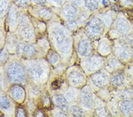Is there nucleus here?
I'll return each mask as SVG.
<instances>
[{
  "label": "nucleus",
  "mask_w": 133,
  "mask_h": 117,
  "mask_svg": "<svg viewBox=\"0 0 133 117\" xmlns=\"http://www.w3.org/2000/svg\"><path fill=\"white\" fill-rule=\"evenodd\" d=\"M108 66L112 71H117L123 66V63L117 57H111L108 60Z\"/></svg>",
  "instance_id": "nucleus-38"
},
{
  "label": "nucleus",
  "mask_w": 133,
  "mask_h": 117,
  "mask_svg": "<svg viewBox=\"0 0 133 117\" xmlns=\"http://www.w3.org/2000/svg\"><path fill=\"white\" fill-rule=\"evenodd\" d=\"M89 82L91 87L101 89L104 88L109 84L110 77L106 70L102 69L89 75Z\"/></svg>",
  "instance_id": "nucleus-14"
},
{
  "label": "nucleus",
  "mask_w": 133,
  "mask_h": 117,
  "mask_svg": "<svg viewBox=\"0 0 133 117\" xmlns=\"http://www.w3.org/2000/svg\"><path fill=\"white\" fill-rule=\"evenodd\" d=\"M114 53L120 60L127 61L132 57L130 47L121 41H119L118 43L115 44L114 47Z\"/></svg>",
  "instance_id": "nucleus-18"
},
{
  "label": "nucleus",
  "mask_w": 133,
  "mask_h": 117,
  "mask_svg": "<svg viewBox=\"0 0 133 117\" xmlns=\"http://www.w3.org/2000/svg\"><path fill=\"white\" fill-rule=\"evenodd\" d=\"M11 54L5 46L0 50V66H4L10 60Z\"/></svg>",
  "instance_id": "nucleus-39"
},
{
  "label": "nucleus",
  "mask_w": 133,
  "mask_h": 117,
  "mask_svg": "<svg viewBox=\"0 0 133 117\" xmlns=\"http://www.w3.org/2000/svg\"><path fill=\"white\" fill-rule=\"evenodd\" d=\"M68 114L72 116H85L87 115L86 111L78 103L70 104Z\"/></svg>",
  "instance_id": "nucleus-32"
},
{
  "label": "nucleus",
  "mask_w": 133,
  "mask_h": 117,
  "mask_svg": "<svg viewBox=\"0 0 133 117\" xmlns=\"http://www.w3.org/2000/svg\"><path fill=\"white\" fill-rule=\"evenodd\" d=\"M28 116H29V114L27 113L26 108H25L24 104L17 105L16 109V112H15V116L25 117Z\"/></svg>",
  "instance_id": "nucleus-45"
},
{
  "label": "nucleus",
  "mask_w": 133,
  "mask_h": 117,
  "mask_svg": "<svg viewBox=\"0 0 133 117\" xmlns=\"http://www.w3.org/2000/svg\"><path fill=\"white\" fill-rule=\"evenodd\" d=\"M47 36L51 48L60 54L62 62L67 65L72 56L74 40L73 35L61 18L47 23Z\"/></svg>",
  "instance_id": "nucleus-1"
},
{
  "label": "nucleus",
  "mask_w": 133,
  "mask_h": 117,
  "mask_svg": "<svg viewBox=\"0 0 133 117\" xmlns=\"http://www.w3.org/2000/svg\"><path fill=\"white\" fill-rule=\"evenodd\" d=\"M113 1H116V0H113Z\"/></svg>",
  "instance_id": "nucleus-56"
},
{
  "label": "nucleus",
  "mask_w": 133,
  "mask_h": 117,
  "mask_svg": "<svg viewBox=\"0 0 133 117\" xmlns=\"http://www.w3.org/2000/svg\"><path fill=\"white\" fill-rule=\"evenodd\" d=\"M69 86L64 74H58L50 72L46 88L50 95L56 93H63Z\"/></svg>",
  "instance_id": "nucleus-9"
},
{
  "label": "nucleus",
  "mask_w": 133,
  "mask_h": 117,
  "mask_svg": "<svg viewBox=\"0 0 133 117\" xmlns=\"http://www.w3.org/2000/svg\"><path fill=\"white\" fill-rule=\"evenodd\" d=\"M7 93L11 98L17 105L24 104L27 99L26 89L23 85L18 84L11 85Z\"/></svg>",
  "instance_id": "nucleus-17"
},
{
  "label": "nucleus",
  "mask_w": 133,
  "mask_h": 117,
  "mask_svg": "<svg viewBox=\"0 0 133 117\" xmlns=\"http://www.w3.org/2000/svg\"><path fill=\"white\" fill-rule=\"evenodd\" d=\"M27 10L31 17L46 23L60 18L49 5H31Z\"/></svg>",
  "instance_id": "nucleus-7"
},
{
  "label": "nucleus",
  "mask_w": 133,
  "mask_h": 117,
  "mask_svg": "<svg viewBox=\"0 0 133 117\" xmlns=\"http://www.w3.org/2000/svg\"><path fill=\"white\" fill-rule=\"evenodd\" d=\"M17 106L7 92L0 91V109L3 116H15Z\"/></svg>",
  "instance_id": "nucleus-13"
},
{
  "label": "nucleus",
  "mask_w": 133,
  "mask_h": 117,
  "mask_svg": "<svg viewBox=\"0 0 133 117\" xmlns=\"http://www.w3.org/2000/svg\"><path fill=\"white\" fill-rule=\"evenodd\" d=\"M0 115H3V113H2L1 112V109H0Z\"/></svg>",
  "instance_id": "nucleus-54"
},
{
  "label": "nucleus",
  "mask_w": 133,
  "mask_h": 117,
  "mask_svg": "<svg viewBox=\"0 0 133 117\" xmlns=\"http://www.w3.org/2000/svg\"><path fill=\"white\" fill-rule=\"evenodd\" d=\"M123 5L126 6H130L133 4V0H121Z\"/></svg>",
  "instance_id": "nucleus-52"
},
{
  "label": "nucleus",
  "mask_w": 133,
  "mask_h": 117,
  "mask_svg": "<svg viewBox=\"0 0 133 117\" xmlns=\"http://www.w3.org/2000/svg\"><path fill=\"white\" fill-rule=\"evenodd\" d=\"M131 54H132V57H133V47H132V49L131 50Z\"/></svg>",
  "instance_id": "nucleus-55"
},
{
  "label": "nucleus",
  "mask_w": 133,
  "mask_h": 117,
  "mask_svg": "<svg viewBox=\"0 0 133 117\" xmlns=\"http://www.w3.org/2000/svg\"><path fill=\"white\" fill-rule=\"evenodd\" d=\"M99 17L101 18L103 23H104V24L105 25V27H108L110 26L111 23H112L113 20V17L111 15H110L109 13H106L102 14L101 16Z\"/></svg>",
  "instance_id": "nucleus-46"
},
{
  "label": "nucleus",
  "mask_w": 133,
  "mask_h": 117,
  "mask_svg": "<svg viewBox=\"0 0 133 117\" xmlns=\"http://www.w3.org/2000/svg\"><path fill=\"white\" fill-rule=\"evenodd\" d=\"M26 69L29 82L46 86L49 80L51 66L45 57L22 59Z\"/></svg>",
  "instance_id": "nucleus-2"
},
{
  "label": "nucleus",
  "mask_w": 133,
  "mask_h": 117,
  "mask_svg": "<svg viewBox=\"0 0 133 117\" xmlns=\"http://www.w3.org/2000/svg\"><path fill=\"white\" fill-rule=\"evenodd\" d=\"M12 3V0H0V28L4 31H5L6 19Z\"/></svg>",
  "instance_id": "nucleus-24"
},
{
  "label": "nucleus",
  "mask_w": 133,
  "mask_h": 117,
  "mask_svg": "<svg viewBox=\"0 0 133 117\" xmlns=\"http://www.w3.org/2000/svg\"><path fill=\"white\" fill-rule=\"evenodd\" d=\"M55 107L68 113L70 104L62 93H56L51 95Z\"/></svg>",
  "instance_id": "nucleus-20"
},
{
  "label": "nucleus",
  "mask_w": 133,
  "mask_h": 117,
  "mask_svg": "<svg viewBox=\"0 0 133 117\" xmlns=\"http://www.w3.org/2000/svg\"><path fill=\"white\" fill-rule=\"evenodd\" d=\"M45 58L48 60L51 67H54L58 65L59 64L62 63L60 54L51 48L48 51Z\"/></svg>",
  "instance_id": "nucleus-28"
},
{
  "label": "nucleus",
  "mask_w": 133,
  "mask_h": 117,
  "mask_svg": "<svg viewBox=\"0 0 133 117\" xmlns=\"http://www.w3.org/2000/svg\"><path fill=\"white\" fill-rule=\"evenodd\" d=\"M46 86L43 87L34 84V83L29 82L25 86L27 92V98L34 99L37 102L41 96L44 88Z\"/></svg>",
  "instance_id": "nucleus-23"
},
{
  "label": "nucleus",
  "mask_w": 133,
  "mask_h": 117,
  "mask_svg": "<svg viewBox=\"0 0 133 117\" xmlns=\"http://www.w3.org/2000/svg\"><path fill=\"white\" fill-rule=\"evenodd\" d=\"M31 18L32 21H33L34 26L35 27L36 30L37 31V35H47V29H48L47 23L44 22L43 21L38 20L37 19L34 18L31 16Z\"/></svg>",
  "instance_id": "nucleus-33"
},
{
  "label": "nucleus",
  "mask_w": 133,
  "mask_h": 117,
  "mask_svg": "<svg viewBox=\"0 0 133 117\" xmlns=\"http://www.w3.org/2000/svg\"><path fill=\"white\" fill-rule=\"evenodd\" d=\"M23 11V10L17 7L13 3H12L6 19V32H16L18 26L21 14Z\"/></svg>",
  "instance_id": "nucleus-12"
},
{
  "label": "nucleus",
  "mask_w": 133,
  "mask_h": 117,
  "mask_svg": "<svg viewBox=\"0 0 133 117\" xmlns=\"http://www.w3.org/2000/svg\"><path fill=\"white\" fill-rule=\"evenodd\" d=\"M119 111L123 115L130 116L133 115V101L131 99H123L118 104Z\"/></svg>",
  "instance_id": "nucleus-26"
},
{
  "label": "nucleus",
  "mask_w": 133,
  "mask_h": 117,
  "mask_svg": "<svg viewBox=\"0 0 133 117\" xmlns=\"http://www.w3.org/2000/svg\"><path fill=\"white\" fill-rule=\"evenodd\" d=\"M20 40L15 32H7L5 46L11 54H16V49Z\"/></svg>",
  "instance_id": "nucleus-22"
},
{
  "label": "nucleus",
  "mask_w": 133,
  "mask_h": 117,
  "mask_svg": "<svg viewBox=\"0 0 133 117\" xmlns=\"http://www.w3.org/2000/svg\"><path fill=\"white\" fill-rule=\"evenodd\" d=\"M76 52L78 56L82 59L93 54L94 46L92 40L89 39L83 32L77 43Z\"/></svg>",
  "instance_id": "nucleus-15"
},
{
  "label": "nucleus",
  "mask_w": 133,
  "mask_h": 117,
  "mask_svg": "<svg viewBox=\"0 0 133 117\" xmlns=\"http://www.w3.org/2000/svg\"><path fill=\"white\" fill-rule=\"evenodd\" d=\"M57 14L62 21L76 20L79 12V7L67 1L60 8Z\"/></svg>",
  "instance_id": "nucleus-16"
},
{
  "label": "nucleus",
  "mask_w": 133,
  "mask_h": 117,
  "mask_svg": "<svg viewBox=\"0 0 133 117\" xmlns=\"http://www.w3.org/2000/svg\"><path fill=\"white\" fill-rule=\"evenodd\" d=\"M84 6L91 12L96 11L99 8V4L96 0H85Z\"/></svg>",
  "instance_id": "nucleus-40"
},
{
  "label": "nucleus",
  "mask_w": 133,
  "mask_h": 117,
  "mask_svg": "<svg viewBox=\"0 0 133 117\" xmlns=\"http://www.w3.org/2000/svg\"><path fill=\"white\" fill-rule=\"evenodd\" d=\"M95 99V95L93 92V89L89 85H86L81 89L78 104L86 111L94 110Z\"/></svg>",
  "instance_id": "nucleus-10"
},
{
  "label": "nucleus",
  "mask_w": 133,
  "mask_h": 117,
  "mask_svg": "<svg viewBox=\"0 0 133 117\" xmlns=\"http://www.w3.org/2000/svg\"><path fill=\"white\" fill-rule=\"evenodd\" d=\"M29 116H33L35 111L38 108L37 102L35 100L27 98L24 104Z\"/></svg>",
  "instance_id": "nucleus-36"
},
{
  "label": "nucleus",
  "mask_w": 133,
  "mask_h": 117,
  "mask_svg": "<svg viewBox=\"0 0 133 117\" xmlns=\"http://www.w3.org/2000/svg\"><path fill=\"white\" fill-rule=\"evenodd\" d=\"M120 41L123 42L128 46L133 47V35L129 33L128 35H124Z\"/></svg>",
  "instance_id": "nucleus-47"
},
{
  "label": "nucleus",
  "mask_w": 133,
  "mask_h": 117,
  "mask_svg": "<svg viewBox=\"0 0 133 117\" xmlns=\"http://www.w3.org/2000/svg\"><path fill=\"white\" fill-rule=\"evenodd\" d=\"M91 17V11H89V10H83L81 11H79L78 16L76 19V21L78 23L79 27H84Z\"/></svg>",
  "instance_id": "nucleus-35"
},
{
  "label": "nucleus",
  "mask_w": 133,
  "mask_h": 117,
  "mask_svg": "<svg viewBox=\"0 0 133 117\" xmlns=\"http://www.w3.org/2000/svg\"><path fill=\"white\" fill-rule=\"evenodd\" d=\"M99 4H102L103 5H108V2L107 0H96Z\"/></svg>",
  "instance_id": "nucleus-53"
},
{
  "label": "nucleus",
  "mask_w": 133,
  "mask_h": 117,
  "mask_svg": "<svg viewBox=\"0 0 133 117\" xmlns=\"http://www.w3.org/2000/svg\"><path fill=\"white\" fill-rule=\"evenodd\" d=\"M37 104L38 108H42L46 111H48L54 107L51 99V96L47 89L46 86L44 87L41 96L37 100Z\"/></svg>",
  "instance_id": "nucleus-19"
},
{
  "label": "nucleus",
  "mask_w": 133,
  "mask_h": 117,
  "mask_svg": "<svg viewBox=\"0 0 133 117\" xmlns=\"http://www.w3.org/2000/svg\"><path fill=\"white\" fill-rule=\"evenodd\" d=\"M6 33H7V32L0 28V50L5 46Z\"/></svg>",
  "instance_id": "nucleus-48"
},
{
  "label": "nucleus",
  "mask_w": 133,
  "mask_h": 117,
  "mask_svg": "<svg viewBox=\"0 0 133 117\" xmlns=\"http://www.w3.org/2000/svg\"><path fill=\"white\" fill-rule=\"evenodd\" d=\"M11 86L4 71V66H0V91L7 92Z\"/></svg>",
  "instance_id": "nucleus-34"
},
{
  "label": "nucleus",
  "mask_w": 133,
  "mask_h": 117,
  "mask_svg": "<svg viewBox=\"0 0 133 117\" xmlns=\"http://www.w3.org/2000/svg\"><path fill=\"white\" fill-rule=\"evenodd\" d=\"M16 54L22 59H30L39 57L37 47L36 43L21 41L17 47Z\"/></svg>",
  "instance_id": "nucleus-11"
},
{
  "label": "nucleus",
  "mask_w": 133,
  "mask_h": 117,
  "mask_svg": "<svg viewBox=\"0 0 133 117\" xmlns=\"http://www.w3.org/2000/svg\"><path fill=\"white\" fill-rule=\"evenodd\" d=\"M94 112V115L98 116H107L109 115L108 109L104 105H103L101 100L98 98H96L95 99Z\"/></svg>",
  "instance_id": "nucleus-29"
},
{
  "label": "nucleus",
  "mask_w": 133,
  "mask_h": 117,
  "mask_svg": "<svg viewBox=\"0 0 133 117\" xmlns=\"http://www.w3.org/2000/svg\"><path fill=\"white\" fill-rule=\"evenodd\" d=\"M117 97L121 100L131 99L133 98V88H125L117 92Z\"/></svg>",
  "instance_id": "nucleus-37"
},
{
  "label": "nucleus",
  "mask_w": 133,
  "mask_h": 117,
  "mask_svg": "<svg viewBox=\"0 0 133 117\" xmlns=\"http://www.w3.org/2000/svg\"><path fill=\"white\" fill-rule=\"evenodd\" d=\"M125 83V77L124 73L118 72L113 74L112 77L110 78L109 84L112 86L116 88L123 87Z\"/></svg>",
  "instance_id": "nucleus-31"
},
{
  "label": "nucleus",
  "mask_w": 133,
  "mask_h": 117,
  "mask_svg": "<svg viewBox=\"0 0 133 117\" xmlns=\"http://www.w3.org/2000/svg\"><path fill=\"white\" fill-rule=\"evenodd\" d=\"M15 33L21 41L32 43H36L38 35L32 21L31 16L27 10L23 11L18 26Z\"/></svg>",
  "instance_id": "nucleus-4"
},
{
  "label": "nucleus",
  "mask_w": 133,
  "mask_h": 117,
  "mask_svg": "<svg viewBox=\"0 0 133 117\" xmlns=\"http://www.w3.org/2000/svg\"><path fill=\"white\" fill-rule=\"evenodd\" d=\"M105 61L100 54H92L88 57L82 58L81 60V67L85 74L91 75L104 67Z\"/></svg>",
  "instance_id": "nucleus-8"
},
{
  "label": "nucleus",
  "mask_w": 133,
  "mask_h": 117,
  "mask_svg": "<svg viewBox=\"0 0 133 117\" xmlns=\"http://www.w3.org/2000/svg\"><path fill=\"white\" fill-rule=\"evenodd\" d=\"M105 28L101 18L98 16H93L83 27V33L91 40H96L102 36Z\"/></svg>",
  "instance_id": "nucleus-6"
},
{
  "label": "nucleus",
  "mask_w": 133,
  "mask_h": 117,
  "mask_svg": "<svg viewBox=\"0 0 133 117\" xmlns=\"http://www.w3.org/2000/svg\"><path fill=\"white\" fill-rule=\"evenodd\" d=\"M81 67L72 66L66 69L65 77L69 86L81 89L87 85V77Z\"/></svg>",
  "instance_id": "nucleus-5"
},
{
  "label": "nucleus",
  "mask_w": 133,
  "mask_h": 117,
  "mask_svg": "<svg viewBox=\"0 0 133 117\" xmlns=\"http://www.w3.org/2000/svg\"><path fill=\"white\" fill-rule=\"evenodd\" d=\"M48 115L47 114L46 111L42 108H37V109L35 111L33 115V116H40V117H44L47 116Z\"/></svg>",
  "instance_id": "nucleus-49"
},
{
  "label": "nucleus",
  "mask_w": 133,
  "mask_h": 117,
  "mask_svg": "<svg viewBox=\"0 0 133 117\" xmlns=\"http://www.w3.org/2000/svg\"><path fill=\"white\" fill-rule=\"evenodd\" d=\"M81 89L69 86L64 91L63 94L68 100L69 104L78 103L79 92Z\"/></svg>",
  "instance_id": "nucleus-25"
},
{
  "label": "nucleus",
  "mask_w": 133,
  "mask_h": 117,
  "mask_svg": "<svg viewBox=\"0 0 133 117\" xmlns=\"http://www.w3.org/2000/svg\"><path fill=\"white\" fill-rule=\"evenodd\" d=\"M4 68L10 85L18 84L25 87L29 83L24 64L16 54H11L10 60Z\"/></svg>",
  "instance_id": "nucleus-3"
},
{
  "label": "nucleus",
  "mask_w": 133,
  "mask_h": 117,
  "mask_svg": "<svg viewBox=\"0 0 133 117\" xmlns=\"http://www.w3.org/2000/svg\"><path fill=\"white\" fill-rule=\"evenodd\" d=\"M36 46L37 47L40 57H45L48 51L51 49L50 42L47 35H38L37 36Z\"/></svg>",
  "instance_id": "nucleus-21"
},
{
  "label": "nucleus",
  "mask_w": 133,
  "mask_h": 117,
  "mask_svg": "<svg viewBox=\"0 0 133 117\" xmlns=\"http://www.w3.org/2000/svg\"><path fill=\"white\" fill-rule=\"evenodd\" d=\"M48 5L52 8L56 13L57 9H60L64 5L66 0H48Z\"/></svg>",
  "instance_id": "nucleus-41"
},
{
  "label": "nucleus",
  "mask_w": 133,
  "mask_h": 117,
  "mask_svg": "<svg viewBox=\"0 0 133 117\" xmlns=\"http://www.w3.org/2000/svg\"><path fill=\"white\" fill-rule=\"evenodd\" d=\"M49 113H48V116H69V115L66 112H64L63 111L58 109V108L53 107L52 109L48 111Z\"/></svg>",
  "instance_id": "nucleus-43"
},
{
  "label": "nucleus",
  "mask_w": 133,
  "mask_h": 117,
  "mask_svg": "<svg viewBox=\"0 0 133 117\" xmlns=\"http://www.w3.org/2000/svg\"><path fill=\"white\" fill-rule=\"evenodd\" d=\"M68 1L79 8L81 7L83 5H84L85 3V0H68Z\"/></svg>",
  "instance_id": "nucleus-51"
},
{
  "label": "nucleus",
  "mask_w": 133,
  "mask_h": 117,
  "mask_svg": "<svg viewBox=\"0 0 133 117\" xmlns=\"http://www.w3.org/2000/svg\"><path fill=\"white\" fill-rule=\"evenodd\" d=\"M115 26L117 31L123 35H128L131 30V26L129 23L123 17H118L117 19Z\"/></svg>",
  "instance_id": "nucleus-27"
},
{
  "label": "nucleus",
  "mask_w": 133,
  "mask_h": 117,
  "mask_svg": "<svg viewBox=\"0 0 133 117\" xmlns=\"http://www.w3.org/2000/svg\"><path fill=\"white\" fill-rule=\"evenodd\" d=\"M12 3L21 10H26L31 5V0H12Z\"/></svg>",
  "instance_id": "nucleus-42"
},
{
  "label": "nucleus",
  "mask_w": 133,
  "mask_h": 117,
  "mask_svg": "<svg viewBox=\"0 0 133 117\" xmlns=\"http://www.w3.org/2000/svg\"><path fill=\"white\" fill-rule=\"evenodd\" d=\"M31 5H48V0H31Z\"/></svg>",
  "instance_id": "nucleus-50"
},
{
  "label": "nucleus",
  "mask_w": 133,
  "mask_h": 117,
  "mask_svg": "<svg viewBox=\"0 0 133 117\" xmlns=\"http://www.w3.org/2000/svg\"><path fill=\"white\" fill-rule=\"evenodd\" d=\"M97 50L99 54L101 56H108L111 51V44H109V40L106 38H104L101 40L98 45Z\"/></svg>",
  "instance_id": "nucleus-30"
},
{
  "label": "nucleus",
  "mask_w": 133,
  "mask_h": 117,
  "mask_svg": "<svg viewBox=\"0 0 133 117\" xmlns=\"http://www.w3.org/2000/svg\"><path fill=\"white\" fill-rule=\"evenodd\" d=\"M63 23L66 28H67L70 31H71L72 33L78 31V29L79 28V25L76 20L63 21Z\"/></svg>",
  "instance_id": "nucleus-44"
}]
</instances>
